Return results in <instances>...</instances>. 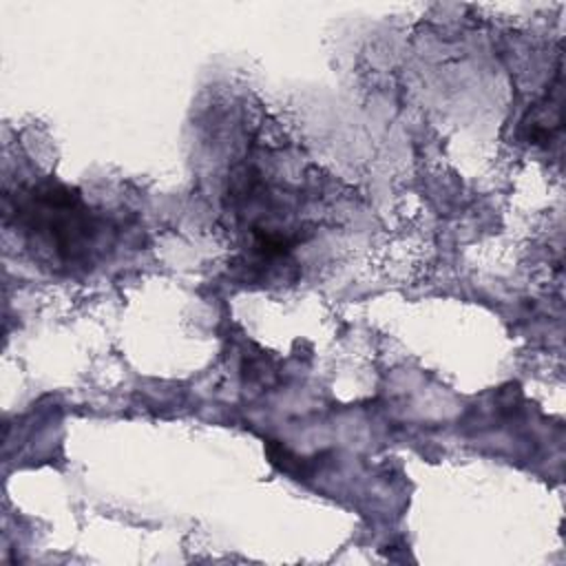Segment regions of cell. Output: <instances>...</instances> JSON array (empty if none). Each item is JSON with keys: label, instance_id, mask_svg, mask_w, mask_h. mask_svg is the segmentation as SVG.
I'll list each match as a JSON object with an SVG mask.
<instances>
[{"label": "cell", "instance_id": "1", "mask_svg": "<svg viewBox=\"0 0 566 566\" xmlns=\"http://www.w3.org/2000/svg\"><path fill=\"white\" fill-rule=\"evenodd\" d=\"M9 219L27 243L51 256L55 265L88 261L97 221L80 192L57 181H40L9 195Z\"/></svg>", "mask_w": 566, "mask_h": 566}, {"label": "cell", "instance_id": "2", "mask_svg": "<svg viewBox=\"0 0 566 566\" xmlns=\"http://www.w3.org/2000/svg\"><path fill=\"white\" fill-rule=\"evenodd\" d=\"M265 451H268L270 462H272V464H276L281 471L292 473V475H296V478H305V475L310 473V464H307L303 458L294 455L290 449H285L281 442H276V440H268Z\"/></svg>", "mask_w": 566, "mask_h": 566}]
</instances>
